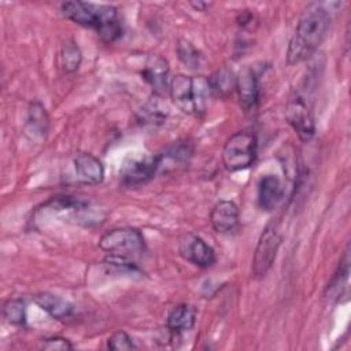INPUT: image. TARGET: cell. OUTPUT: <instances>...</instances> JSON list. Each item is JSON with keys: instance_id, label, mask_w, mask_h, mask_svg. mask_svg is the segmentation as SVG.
Instances as JSON below:
<instances>
[{"instance_id": "cell-1", "label": "cell", "mask_w": 351, "mask_h": 351, "mask_svg": "<svg viewBox=\"0 0 351 351\" xmlns=\"http://www.w3.org/2000/svg\"><path fill=\"white\" fill-rule=\"evenodd\" d=\"M330 25V14L318 3H311L306 7L299 18L293 36L289 40L287 49V63L298 64L310 59L326 37Z\"/></svg>"}, {"instance_id": "cell-2", "label": "cell", "mask_w": 351, "mask_h": 351, "mask_svg": "<svg viewBox=\"0 0 351 351\" xmlns=\"http://www.w3.org/2000/svg\"><path fill=\"white\" fill-rule=\"evenodd\" d=\"M64 18L97 32L104 43H114L122 36L118 11L112 5L85 1H66L62 4Z\"/></svg>"}, {"instance_id": "cell-3", "label": "cell", "mask_w": 351, "mask_h": 351, "mask_svg": "<svg viewBox=\"0 0 351 351\" xmlns=\"http://www.w3.org/2000/svg\"><path fill=\"white\" fill-rule=\"evenodd\" d=\"M169 90L173 103L182 112L197 117L204 114L207 100L211 96L208 80L203 75L177 74L171 78Z\"/></svg>"}, {"instance_id": "cell-4", "label": "cell", "mask_w": 351, "mask_h": 351, "mask_svg": "<svg viewBox=\"0 0 351 351\" xmlns=\"http://www.w3.org/2000/svg\"><path fill=\"white\" fill-rule=\"evenodd\" d=\"M313 86L314 85L311 77L306 75L302 81V86H298L292 90L285 108V118L288 123L303 141L311 140L315 133Z\"/></svg>"}, {"instance_id": "cell-5", "label": "cell", "mask_w": 351, "mask_h": 351, "mask_svg": "<svg viewBox=\"0 0 351 351\" xmlns=\"http://www.w3.org/2000/svg\"><path fill=\"white\" fill-rule=\"evenodd\" d=\"M99 248L111 256L133 261L143 255L145 243L143 233L136 228H117L104 233L99 240Z\"/></svg>"}, {"instance_id": "cell-6", "label": "cell", "mask_w": 351, "mask_h": 351, "mask_svg": "<svg viewBox=\"0 0 351 351\" xmlns=\"http://www.w3.org/2000/svg\"><path fill=\"white\" fill-rule=\"evenodd\" d=\"M256 136L250 130H240L232 134L222 149L223 167L233 173L248 169L256 158Z\"/></svg>"}, {"instance_id": "cell-7", "label": "cell", "mask_w": 351, "mask_h": 351, "mask_svg": "<svg viewBox=\"0 0 351 351\" xmlns=\"http://www.w3.org/2000/svg\"><path fill=\"white\" fill-rule=\"evenodd\" d=\"M160 158L158 155H132L129 156L121 170V181L126 186H137L148 182L159 171Z\"/></svg>"}, {"instance_id": "cell-8", "label": "cell", "mask_w": 351, "mask_h": 351, "mask_svg": "<svg viewBox=\"0 0 351 351\" xmlns=\"http://www.w3.org/2000/svg\"><path fill=\"white\" fill-rule=\"evenodd\" d=\"M281 245V234L274 223L267 225L261 233L252 259V273L255 277H263L271 267L278 248Z\"/></svg>"}, {"instance_id": "cell-9", "label": "cell", "mask_w": 351, "mask_h": 351, "mask_svg": "<svg viewBox=\"0 0 351 351\" xmlns=\"http://www.w3.org/2000/svg\"><path fill=\"white\" fill-rule=\"evenodd\" d=\"M178 251L185 261L199 267H208L215 262L214 250L200 236L193 233H186L181 237Z\"/></svg>"}, {"instance_id": "cell-10", "label": "cell", "mask_w": 351, "mask_h": 351, "mask_svg": "<svg viewBox=\"0 0 351 351\" xmlns=\"http://www.w3.org/2000/svg\"><path fill=\"white\" fill-rule=\"evenodd\" d=\"M234 89L237 92L239 103L245 111H251L258 106L261 89L258 75L252 67L247 66L236 75Z\"/></svg>"}, {"instance_id": "cell-11", "label": "cell", "mask_w": 351, "mask_h": 351, "mask_svg": "<svg viewBox=\"0 0 351 351\" xmlns=\"http://www.w3.org/2000/svg\"><path fill=\"white\" fill-rule=\"evenodd\" d=\"M74 170L77 181L85 185H97L104 178V167L92 154H78L74 159Z\"/></svg>"}, {"instance_id": "cell-12", "label": "cell", "mask_w": 351, "mask_h": 351, "mask_svg": "<svg viewBox=\"0 0 351 351\" xmlns=\"http://www.w3.org/2000/svg\"><path fill=\"white\" fill-rule=\"evenodd\" d=\"M210 221L215 232L230 233L239 225V208L230 200H219L211 210Z\"/></svg>"}, {"instance_id": "cell-13", "label": "cell", "mask_w": 351, "mask_h": 351, "mask_svg": "<svg viewBox=\"0 0 351 351\" xmlns=\"http://www.w3.org/2000/svg\"><path fill=\"white\" fill-rule=\"evenodd\" d=\"M284 196V189L277 176L266 174L258 184V206L263 211L274 210Z\"/></svg>"}, {"instance_id": "cell-14", "label": "cell", "mask_w": 351, "mask_h": 351, "mask_svg": "<svg viewBox=\"0 0 351 351\" xmlns=\"http://www.w3.org/2000/svg\"><path fill=\"white\" fill-rule=\"evenodd\" d=\"M167 74L169 66L167 62L156 55L149 56L145 66L141 70L143 78L152 86V89L158 93L163 92L167 85Z\"/></svg>"}, {"instance_id": "cell-15", "label": "cell", "mask_w": 351, "mask_h": 351, "mask_svg": "<svg viewBox=\"0 0 351 351\" xmlns=\"http://www.w3.org/2000/svg\"><path fill=\"white\" fill-rule=\"evenodd\" d=\"M195 321H196V308L191 304L181 303L174 306L170 310L167 315L166 326L173 335H180L182 332L191 330L195 325Z\"/></svg>"}, {"instance_id": "cell-16", "label": "cell", "mask_w": 351, "mask_h": 351, "mask_svg": "<svg viewBox=\"0 0 351 351\" xmlns=\"http://www.w3.org/2000/svg\"><path fill=\"white\" fill-rule=\"evenodd\" d=\"M33 300L41 310L47 311L55 319L70 318L74 310L71 303L48 292H40L34 295Z\"/></svg>"}, {"instance_id": "cell-17", "label": "cell", "mask_w": 351, "mask_h": 351, "mask_svg": "<svg viewBox=\"0 0 351 351\" xmlns=\"http://www.w3.org/2000/svg\"><path fill=\"white\" fill-rule=\"evenodd\" d=\"M207 80L211 95L217 97H225L230 95L236 85V75L229 67H221Z\"/></svg>"}, {"instance_id": "cell-18", "label": "cell", "mask_w": 351, "mask_h": 351, "mask_svg": "<svg viewBox=\"0 0 351 351\" xmlns=\"http://www.w3.org/2000/svg\"><path fill=\"white\" fill-rule=\"evenodd\" d=\"M192 151L188 147V144H177L170 148H167L163 154H159L160 158V167H171V169H178L181 166H185L189 159H191Z\"/></svg>"}, {"instance_id": "cell-19", "label": "cell", "mask_w": 351, "mask_h": 351, "mask_svg": "<svg viewBox=\"0 0 351 351\" xmlns=\"http://www.w3.org/2000/svg\"><path fill=\"white\" fill-rule=\"evenodd\" d=\"M82 60V53L74 40H66L60 48V66L66 73L78 70Z\"/></svg>"}, {"instance_id": "cell-20", "label": "cell", "mask_w": 351, "mask_h": 351, "mask_svg": "<svg viewBox=\"0 0 351 351\" xmlns=\"http://www.w3.org/2000/svg\"><path fill=\"white\" fill-rule=\"evenodd\" d=\"M3 315L4 318L15 325V326H25L26 325V303L21 298L8 299L3 304Z\"/></svg>"}, {"instance_id": "cell-21", "label": "cell", "mask_w": 351, "mask_h": 351, "mask_svg": "<svg viewBox=\"0 0 351 351\" xmlns=\"http://www.w3.org/2000/svg\"><path fill=\"white\" fill-rule=\"evenodd\" d=\"M177 53L180 60L189 69H199L203 63V55L200 53V51L185 38L178 40Z\"/></svg>"}, {"instance_id": "cell-22", "label": "cell", "mask_w": 351, "mask_h": 351, "mask_svg": "<svg viewBox=\"0 0 351 351\" xmlns=\"http://www.w3.org/2000/svg\"><path fill=\"white\" fill-rule=\"evenodd\" d=\"M27 125L30 129L40 136H44L48 132V115L41 103H33L29 108V117H27Z\"/></svg>"}, {"instance_id": "cell-23", "label": "cell", "mask_w": 351, "mask_h": 351, "mask_svg": "<svg viewBox=\"0 0 351 351\" xmlns=\"http://www.w3.org/2000/svg\"><path fill=\"white\" fill-rule=\"evenodd\" d=\"M107 347L112 351H132L137 348L132 337L123 330H117L112 333L107 340Z\"/></svg>"}, {"instance_id": "cell-24", "label": "cell", "mask_w": 351, "mask_h": 351, "mask_svg": "<svg viewBox=\"0 0 351 351\" xmlns=\"http://www.w3.org/2000/svg\"><path fill=\"white\" fill-rule=\"evenodd\" d=\"M40 348L49 350V351H69V350H73V344L66 337L53 336V337L44 339L40 344Z\"/></svg>"}, {"instance_id": "cell-25", "label": "cell", "mask_w": 351, "mask_h": 351, "mask_svg": "<svg viewBox=\"0 0 351 351\" xmlns=\"http://www.w3.org/2000/svg\"><path fill=\"white\" fill-rule=\"evenodd\" d=\"M191 5H192L195 10H197V11H204V8H206V7H208V4H207V3H202V1L191 3Z\"/></svg>"}]
</instances>
